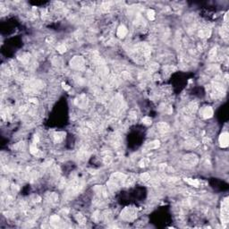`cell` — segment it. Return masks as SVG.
I'll return each mask as SVG.
<instances>
[{
    "instance_id": "1",
    "label": "cell",
    "mask_w": 229,
    "mask_h": 229,
    "mask_svg": "<svg viewBox=\"0 0 229 229\" xmlns=\"http://www.w3.org/2000/svg\"><path fill=\"white\" fill-rule=\"evenodd\" d=\"M221 219L223 223L227 224L228 221V201L227 199L224 200L222 202V212H221Z\"/></svg>"
},
{
    "instance_id": "2",
    "label": "cell",
    "mask_w": 229,
    "mask_h": 229,
    "mask_svg": "<svg viewBox=\"0 0 229 229\" xmlns=\"http://www.w3.org/2000/svg\"><path fill=\"white\" fill-rule=\"evenodd\" d=\"M229 142V136L227 133H223L219 137V143L222 148H227Z\"/></svg>"
},
{
    "instance_id": "3",
    "label": "cell",
    "mask_w": 229,
    "mask_h": 229,
    "mask_svg": "<svg viewBox=\"0 0 229 229\" xmlns=\"http://www.w3.org/2000/svg\"><path fill=\"white\" fill-rule=\"evenodd\" d=\"M212 115H213V110H212V108L210 107H206V108L203 109V111H202V116H203L205 118L211 117Z\"/></svg>"
},
{
    "instance_id": "4",
    "label": "cell",
    "mask_w": 229,
    "mask_h": 229,
    "mask_svg": "<svg viewBox=\"0 0 229 229\" xmlns=\"http://www.w3.org/2000/svg\"><path fill=\"white\" fill-rule=\"evenodd\" d=\"M126 32H127L126 28H125L124 26L122 25V26H120L119 29H118V30H117V35L120 37V38H123V37L125 36V34H126Z\"/></svg>"
},
{
    "instance_id": "5",
    "label": "cell",
    "mask_w": 229,
    "mask_h": 229,
    "mask_svg": "<svg viewBox=\"0 0 229 229\" xmlns=\"http://www.w3.org/2000/svg\"><path fill=\"white\" fill-rule=\"evenodd\" d=\"M158 128L161 132H167V129H168V125L167 124H165V123H159L158 124Z\"/></svg>"
},
{
    "instance_id": "6",
    "label": "cell",
    "mask_w": 229,
    "mask_h": 229,
    "mask_svg": "<svg viewBox=\"0 0 229 229\" xmlns=\"http://www.w3.org/2000/svg\"><path fill=\"white\" fill-rule=\"evenodd\" d=\"M187 182L191 184V185H193V186H196L197 187L199 185V182L197 180H193V179H187Z\"/></svg>"
},
{
    "instance_id": "7",
    "label": "cell",
    "mask_w": 229,
    "mask_h": 229,
    "mask_svg": "<svg viewBox=\"0 0 229 229\" xmlns=\"http://www.w3.org/2000/svg\"><path fill=\"white\" fill-rule=\"evenodd\" d=\"M148 14H149V18H150V20H153L154 19V12L152 10L149 11L148 12Z\"/></svg>"
},
{
    "instance_id": "8",
    "label": "cell",
    "mask_w": 229,
    "mask_h": 229,
    "mask_svg": "<svg viewBox=\"0 0 229 229\" xmlns=\"http://www.w3.org/2000/svg\"><path fill=\"white\" fill-rule=\"evenodd\" d=\"M143 122L145 123V124H151V119H150V118H149V117H145L143 119Z\"/></svg>"
},
{
    "instance_id": "9",
    "label": "cell",
    "mask_w": 229,
    "mask_h": 229,
    "mask_svg": "<svg viewBox=\"0 0 229 229\" xmlns=\"http://www.w3.org/2000/svg\"><path fill=\"white\" fill-rule=\"evenodd\" d=\"M58 50H59V51L61 52V53H62V52H64V51H65V47H64V45H63V46H60V47H58Z\"/></svg>"
}]
</instances>
